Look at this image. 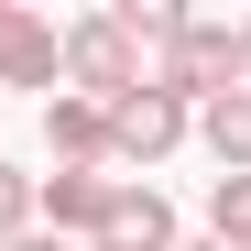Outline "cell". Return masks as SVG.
I'll list each match as a JSON object with an SVG mask.
<instances>
[{
    "label": "cell",
    "instance_id": "11",
    "mask_svg": "<svg viewBox=\"0 0 251 251\" xmlns=\"http://www.w3.org/2000/svg\"><path fill=\"white\" fill-rule=\"evenodd\" d=\"M0 251H76V240H55V229H22V240H0Z\"/></svg>",
    "mask_w": 251,
    "mask_h": 251
},
{
    "label": "cell",
    "instance_id": "4",
    "mask_svg": "<svg viewBox=\"0 0 251 251\" xmlns=\"http://www.w3.org/2000/svg\"><path fill=\"white\" fill-rule=\"evenodd\" d=\"M88 251H175V207H164V186L120 175L109 207H99V229H88Z\"/></svg>",
    "mask_w": 251,
    "mask_h": 251
},
{
    "label": "cell",
    "instance_id": "9",
    "mask_svg": "<svg viewBox=\"0 0 251 251\" xmlns=\"http://www.w3.org/2000/svg\"><path fill=\"white\" fill-rule=\"evenodd\" d=\"M207 240L251 251V175H219V186H207Z\"/></svg>",
    "mask_w": 251,
    "mask_h": 251
},
{
    "label": "cell",
    "instance_id": "5",
    "mask_svg": "<svg viewBox=\"0 0 251 251\" xmlns=\"http://www.w3.org/2000/svg\"><path fill=\"white\" fill-rule=\"evenodd\" d=\"M66 66V22H44L33 0H0V88H55Z\"/></svg>",
    "mask_w": 251,
    "mask_h": 251
},
{
    "label": "cell",
    "instance_id": "2",
    "mask_svg": "<svg viewBox=\"0 0 251 251\" xmlns=\"http://www.w3.org/2000/svg\"><path fill=\"white\" fill-rule=\"evenodd\" d=\"M55 88H66V99H99V109H109V99H131V88H142L131 33H120L109 11H76V22H66V66H55Z\"/></svg>",
    "mask_w": 251,
    "mask_h": 251
},
{
    "label": "cell",
    "instance_id": "13",
    "mask_svg": "<svg viewBox=\"0 0 251 251\" xmlns=\"http://www.w3.org/2000/svg\"><path fill=\"white\" fill-rule=\"evenodd\" d=\"M175 251H229V240H175Z\"/></svg>",
    "mask_w": 251,
    "mask_h": 251
},
{
    "label": "cell",
    "instance_id": "3",
    "mask_svg": "<svg viewBox=\"0 0 251 251\" xmlns=\"http://www.w3.org/2000/svg\"><path fill=\"white\" fill-rule=\"evenodd\" d=\"M186 131H197V109H186V99H164L153 76H142L131 99H109V175H142V164H164Z\"/></svg>",
    "mask_w": 251,
    "mask_h": 251
},
{
    "label": "cell",
    "instance_id": "12",
    "mask_svg": "<svg viewBox=\"0 0 251 251\" xmlns=\"http://www.w3.org/2000/svg\"><path fill=\"white\" fill-rule=\"evenodd\" d=\"M240 88H251V22H240Z\"/></svg>",
    "mask_w": 251,
    "mask_h": 251
},
{
    "label": "cell",
    "instance_id": "7",
    "mask_svg": "<svg viewBox=\"0 0 251 251\" xmlns=\"http://www.w3.org/2000/svg\"><path fill=\"white\" fill-rule=\"evenodd\" d=\"M197 142L219 153V175H251V88L207 99V109H197Z\"/></svg>",
    "mask_w": 251,
    "mask_h": 251
},
{
    "label": "cell",
    "instance_id": "8",
    "mask_svg": "<svg viewBox=\"0 0 251 251\" xmlns=\"http://www.w3.org/2000/svg\"><path fill=\"white\" fill-rule=\"evenodd\" d=\"M109 22L131 33V55H142V76H153V55H164V44L186 33V11H175V0H109Z\"/></svg>",
    "mask_w": 251,
    "mask_h": 251
},
{
    "label": "cell",
    "instance_id": "1",
    "mask_svg": "<svg viewBox=\"0 0 251 251\" xmlns=\"http://www.w3.org/2000/svg\"><path fill=\"white\" fill-rule=\"evenodd\" d=\"M153 88H164V99H186V109L229 99V88H240V22H207V11H186V33L153 55Z\"/></svg>",
    "mask_w": 251,
    "mask_h": 251
},
{
    "label": "cell",
    "instance_id": "6",
    "mask_svg": "<svg viewBox=\"0 0 251 251\" xmlns=\"http://www.w3.org/2000/svg\"><path fill=\"white\" fill-rule=\"evenodd\" d=\"M44 153H55V175H88V164L109 175V109L55 88V99H44Z\"/></svg>",
    "mask_w": 251,
    "mask_h": 251
},
{
    "label": "cell",
    "instance_id": "10",
    "mask_svg": "<svg viewBox=\"0 0 251 251\" xmlns=\"http://www.w3.org/2000/svg\"><path fill=\"white\" fill-rule=\"evenodd\" d=\"M22 229H33V175L0 164V240H22Z\"/></svg>",
    "mask_w": 251,
    "mask_h": 251
}]
</instances>
